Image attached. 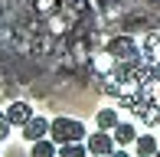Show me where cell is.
<instances>
[{"mask_svg":"<svg viewBox=\"0 0 160 157\" xmlns=\"http://www.w3.org/2000/svg\"><path fill=\"white\" fill-rule=\"evenodd\" d=\"M49 138H52L56 144H65V141H82V138H85V124H82L78 118L59 115V118L49 121Z\"/></svg>","mask_w":160,"mask_h":157,"instance_id":"1","label":"cell"},{"mask_svg":"<svg viewBox=\"0 0 160 157\" xmlns=\"http://www.w3.org/2000/svg\"><path fill=\"white\" fill-rule=\"evenodd\" d=\"M88 154H98V157L114 154V138L98 128V134H88Z\"/></svg>","mask_w":160,"mask_h":157,"instance_id":"2","label":"cell"},{"mask_svg":"<svg viewBox=\"0 0 160 157\" xmlns=\"http://www.w3.org/2000/svg\"><path fill=\"white\" fill-rule=\"evenodd\" d=\"M46 134H49V121L39 118V115H33V118L23 124V138L30 141V144H33V141H39V138H46Z\"/></svg>","mask_w":160,"mask_h":157,"instance_id":"3","label":"cell"},{"mask_svg":"<svg viewBox=\"0 0 160 157\" xmlns=\"http://www.w3.org/2000/svg\"><path fill=\"white\" fill-rule=\"evenodd\" d=\"M7 118H10V124H20V128H23L26 121L33 118L30 102H10V108H7Z\"/></svg>","mask_w":160,"mask_h":157,"instance_id":"4","label":"cell"},{"mask_svg":"<svg viewBox=\"0 0 160 157\" xmlns=\"http://www.w3.org/2000/svg\"><path fill=\"white\" fill-rule=\"evenodd\" d=\"M95 124L101 128V131H114V124H118V111H114V108H98Z\"/></svg>","mask_w":160,"mask_h":157,"instance_id":"5","label":"cell"},{"mask_svg":"<svg viewBox=\"0 0 160 157\" xmlns=\"http://www.w3.org/2000/svg\"><path fill=\"white\" fill-rule=\"evenodd\" d=\"M134 138H137V131H134L131 121H118V124H114V141H118V144H131Z\"/></svg>","mask_w":160,"mask_h":157,"instance_id":"6","label":"cell"},{"mask_svg":"<svg viewBox=\"0 0 160 157\" xmlns=\"http://www.w3.org/2000/svg\"><path fill=\"white\" fill-rule=\"evenodd\" d=\"M134 151L141 154V157L157 154V138H154V134H141V138H134Z\"/></svg>","mask_w":160,"mask_h":157,"instance_id":"7","label":"cell"},{"mask_svg":"<svg viewBox=\"0 0 160 157\" xmlns=\"http://www.w3.org/2000/svg\"><path fill=\"white\" fill-rule=\"evenodd\" d=\"M33 154H36V157H52V154H59V144L39 138V141H33Z\"/></svg>","mask_w":160,"mask_h":157,"instance_id":"8","label":"cell"},{"mask_svg":"<svg viewBox=\"0 0 160 157\" xmlns=\"http://www.w3.org/2000/svg\"><path fill=\"white\" fill-rule=\"evenodd\" d=\"M88 147H82V141H65V144H59V154L62 157H82Z\"/></svg>","mask_w":160,"mask_h":157,"instance_id":"9","label":"cell"},{"mask_svg":"<svg viewBox=\"0 0 160 157\" xmlns=\"http://www.w3.org/2000/svg\"><path fill=\"white\" fill-rule=\"evenodd\" d=\"M10 128H13V124H10V118H7V111H0V141L10 134Z\"/></svg>","mask_w":160,"mask_h":157,"instance_id":"10","label":"cell"},{"mask_svg":"<svg viewBox=\"0 0 160 157\" xmlns=\"http://www.w3.org/2000/svg\"><path fill=\"white\" fill-rule=\"evenodd\" d=\"M157 43H160V26H157Z\"/></svg>","mask_w":160,"mask_h":157,"instance_id":"11","label":"cell"}]
</instances>
